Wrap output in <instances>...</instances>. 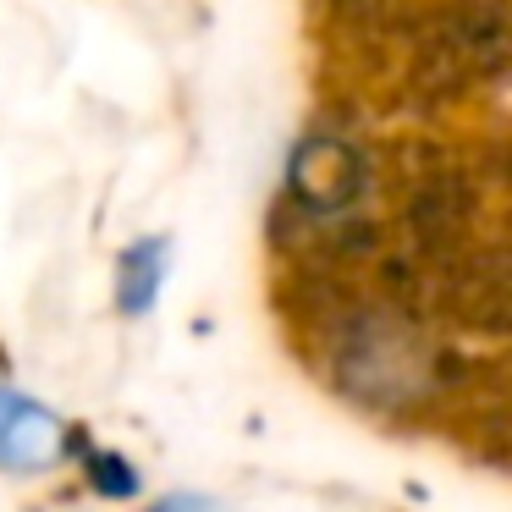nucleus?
Here are the masks:
<instances>
[{
	"label": "nucleus",
	"mask_w": 512,
	"mask_h": 512,
	"mask_svg": "<svg viewBox=\"0 0 512 512\" xmlns=\"http://www.w3.org/2000/svg\"><path fill=\"white\" fill-rule=\"evenodd\" d=\"M50 441H56V430H50V419L34 408V402L0 397V457H6V463L34 468Z\"/></svg>",
	"instance_id": "nucleus-1"
},
{
	"label": "nucleus",
	"mask_w": 512,
	"mask_h": 512,
	"mask_svg": "<svg viewBox=\"0 0 512 512\" xmlns=\"http://www.w3.org/2000/svg\"><path fill=\"white\" fill-rule=\"evenodd\" d=\"M160 512H221V507L204 496H171V501H160Z\"/></svg>",
	"instance_id": "nucleus-2"
}]
</instances>
